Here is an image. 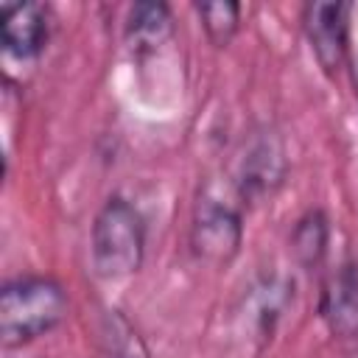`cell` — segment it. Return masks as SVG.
Instances as JSON below:
<instances>
[{
    "label": "cell",
    "instance_id": "cell-1",
    "mask_svg": "<svg viewBox=\"0 0 358 358\" xmlns=\"http://www.w3.org/2000/svg\"><path fill=\"white\" fill-rule=\"evenodd\" d=\"M67 313V296L56 280H14L0 294V336L6 347L28 344L53 330Z\"/></svg>",
    "mask_w": 358,
    "mask_h": 358
},
{
    "label": "cell",
    "instance_id": "cell-2",
    "mask_svg": "<svg viewBox=\"0 0 358 358\" xmlns=\"http://www.w3.org/2000/svg\"><path fill=\"white\" fill-rule=\"evenodd\" d=\"M145 252V224L126 199H109L92 224V266L101 277L117 280L140 268Z\"/></svg>",
    "mask_w": 358,
    "mask_h": 358
},
{
    "label": "cell",
    "instance_id": "cell-3",
    "mask_svg": "<svg viewBox=\"0 0 358 358\" xmlns=\"http://www.w3.org/2000/svg\"><path fill=\"white\" fill-rule=\"evenodd\" d=\"M241 238H243V227L232 204L213 196L199 199L190 229V246L199 260L213 266H227L238 255Z\"/></svg>",
    "mask_w": 358,
    "mask_h": 358
},
{
    "label": "cell",
    "instance_id": "cell-4",
    "mask_svg": "<svg viewBox=\"0 0 358 358\" xmlns=\"http://www.w3.org/2000/svg\"><path fill=\"white\" fill-rule=\"evenodd\" d=\"M310 50L327 76L338 73L350 50V6L347 3H308L302 17Z\"/></svg>",
    "mask_w": 358,
    "mask_h": 358
},
{
    "label": "cell",
    "instance_id": "cell-5",
    "mask_svg": "<svg viewBox=\"0 0 358 358\" xmlns=\"http://www.w3.org/2000/svg\"><path fill=\"white\" fill-rule=\"evenodd\" d=\"M0 22L3 48L17 59L36 56L48 42V8L39 3H6Z\"/></svg>",
    "mask_w": 358,
    "mask_h": 358
},
{
    "label": "cell",
    "instance_id": "cell-6",
    "mask_svg": "<svg viewBox=\"0 0 358 358\" xmlns=\"http://www.w3.org/2000/svg\"><path fill=\"white\" fill-rule=\"evenodd\" d=\"M282 148L274 137H260L252 143L241 162V179L238 193L243 201H257L263 196H271V190L282 182Z\"/></svg>",
    "mask_w": 358,
    "mask_h": 358
},
{
    "label": "cell",
    "instance_id": "cell-7",
    "mask_svg": "<svg viewBox=\"0 0 358 358\" xmlns=\"http://www.w3.org/2000/svg\"><path fill=\"white\" fill-rule=\"evenodd\" d=\"M322 316L336 336H358V266H341L324 282Z\"/></svg>",
    "mask_w": 358,
    "mask_h": 358
},
{
    "label": "cell",
    "instance_id": "cell-8",
    "mask_svg": "<svg viewBox=\"0 0 358 358\" xmlns=\"http://www.w3.org/2000/svg\"><path fill=\"white\" fill-rule=\"evenodd\" d=\"M173 31L171 8L165 3H137L126 20V42L137 56L159 50Z\"/></svg>",
    "mask_w": 358,
    "mask_h": 358
},
{
    "label": "cell",
    "instance_id": "cell-9",
    "mask_svg": "<svg viewBox=\"0 0 358 358\" xmlns=\"http://www.w3.org/2000/svg\"><path fill=\"white\" fill-rule=\"evenodd\" d=\"M327 241H330V227L324 213L310 210L296 221L291 232V252L302 268H316L327 252Z\"/></svg>",
    "mask_w": 358,
    "mask_h": 358
},
{
    "label": "cell",
    "instance_id": "cell-10",
    "mask_svg": "<svg viewBox=\"0 0 358 358\" xmlns=\"http://www.w3.org/2000/svg\"><path fill=\"white\" fill-rule=\"evenodd\" d=\"M199 17H201V25H204L207 36L213 39V45L224 48V45H229V39L238 31L241 6L229 3V0H224V3H201L199 6Z\"/></svg>",
    "mask_w": 358,
    "mask_h": 358
},
{
    "label": "cell",
    "instance_id": "cell-11",
    "mask_svg": "<svg viewBox=\"0 0 358 358\" xmlns=\"http://www.w3.org/2000/svg\"><path fill=\"white\" fill-rule=\"evenodd\" d=\"M352 64H355V67H352V73H355V87H358V56L352 59Z\"/></svg>",
    "mask_w": 358,
    "mask_h": 358
}]
</instances>
